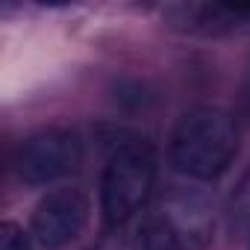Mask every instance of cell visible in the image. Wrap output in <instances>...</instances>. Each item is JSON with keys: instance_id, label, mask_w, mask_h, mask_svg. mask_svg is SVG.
<instances>
[{"instance_id": "6da1fadb", "label": "cell", "mask_w": 250, "mask_h": 250, "mask_svg": "<svg viewBox=\"0 0 250 250\" xmlns=\"http://www.w3.org/2000/svg\"><path fill=\"white\" fill-rule=\"evenodd\" d=\"M238 153V127L235 121L215 109L197 106L188 109L171 133V165L191 180L221 177Z\"/></svg>"}, {"instance_id": "7a4b0ae2", "label": "cell", "mask_w": 250, "mask_h": 250, "mask_svg": "<svg viewBox=\"0 0 250 250\" xmlns=\"http://www.w3.org/2000/svg\"><path fill=\"white\" fill-rule=\"evenodd\" d=\"M147 250H206L215 238V206L197 188L165 191L142 218Z\"/></svg>"}, {"instance_id": "3957f363", "label": "cell", "mask_w": 250, "mask_h": 250, "mask_svg": "<svg viewBox=\"0 0 250 250\" xmlns=\"http://www.w3.org/2000/svg\"><path fill=\"white\" fill-rule=\"evenodd\" d=\"M156 186V156L147 145L130 142L121 145L100 180V212L106 227L133 224L139 212H145Z\"/></svg>"}, {"instance_id": "277c9868", "label": "cell", "mask_w": 250, "mask_h": 250, "mask_svg": "<svg viewBox=\"0 0 250 250\" xmlns=\"http://www.w3.org/2000/svg\"><path fill=\"white\" fill-rule=\"evenodd\" d=\"M15 168L27 186L65 180L83 168V142L71 130H42L18 147Z\"/></svg>"}, {"instance_id": "5b68a950", "label": "cell", "mask_w": 250, "mask_h": 250, "mask_svg": "<svg viewBox=\"0 0 250 250\" xmlns=\"http://www.w3.org/2000/svg\"><path fill=\"white\" fill-rule=\"evenodd\" d=\"M88 197L80 188H56L47 191L36 212H33V235L42 247L47 250H59L65 244H71L88 224Z\"/></svg>"}, {"instance_id": "8992f818", "label": "cell", "mask_w": 250, "mask_h": 250, "mask_svg": "<svg viewBox=\"0 0 250 250\" xmlns=\"http://www.w3.org/2000/svg\"><path fill=\"white\" fill-rule=\"evenodd\" d=\"M165 15L174 30L194 36H221L250 24L247 3H180L171 6Z\"/></svg>"}, {"instance_id": "52a82bcc", "label": "cell", "mask_w": 250, "mask_h": 250, "mask_svg": "<svg viewBox=\"0 0 250 250\" xmlns=\"http://www.w3.org/2000/svg\"><path fill=\"white\" fill-rule=\"evenodd\" d=\"M88 250H147L145 238H142V229H139V221L133 224H124V227H115L112 232H106L94 247Z\"/></svg>"}, {"instance_id": "ba28073f", "label": "cell", "mask_w": 250, "mask_h": 250, "mask_svg": "<svg viewBox=\"0 0 250 250\" xmlns=\"http://www.w3.org/2000/svg\"><path fill=\"white\" fill-rule=\"evenodd\" d=\"M229 224H232V229L250 235V168L238 180V186L229 197Z\"/></svg>"}, {"instance_id": "9c48e42d", "label": "cell", "mask_w": 250, "mask_h": 250, "mask_svg": "<svg viewBox=\"0 0 250 250\" xmlns=\"http://www.w3.org/2000/svg\"><path fill=\"white\" fill-rule=\"evenodd\" d=\"M0 250H33V244L18 224L6 221V224H0Z\"/></svg>"}]
</instances>
